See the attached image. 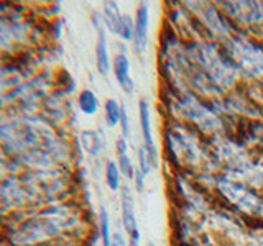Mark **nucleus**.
I'll use <instances>...</instances> for the list:
<instances>
[{"mask_svg": "<svg viewBox=\"0 0 263 246\" xmlns=\"http://www.w3.org/2000/svg\"><path fill=\"white\" fill-rule=\"evenodd\" d=\"M186 53L189 61L211 80V84L219 92L222 89H230L235 86L240 77L237 66L227 56L226 49L220 48L217 43L197 39L186 45Z\"/></svg>", "mask_w": 263, "mask_h": 246, "instance_id": "f257e3e1", "label": "nucleus"}, {"mask_svg": "<svg viewBox=\"0 0 263 246\" xmlns=\"http://www.w3.org/2000/svg\"><path fill=\"white\" fill-rule=\"evenodd\" d=\"M145 246H156V244H155V243H153V241H148V243H146V244H145Z\"/></svg>", "mask_w": 263, "mask_h": 246, "instance_id": "a878e982", "label": "nucleus"}, {"mask_svg": "<svg viewBox=\"0 0 263 246\" xmlns=\"http://www.w3.org/2000/svg\"><path fill=\"white\" fill-rule=\"evenodd\" d=\"M99 238L102 246H112V230H110V217L105 209L99 212Z\"/></svg>", "mask_w": 263, "mask_h": 246, "instance_id": "2eb2a0df", "label": "nucleus"}, {"mask_svg": "<svg viewBox=\"0 0 263 246\" xmlns=\"http://www.w3.org/2000/svg\"><path fill=\"white\" fill-rule=\"evenodd\" d=\"M117 164H119V169L122 172V177H125L127 180H134L135 176V164L134 161L130 159L128 154H119L117 156Z\"/></svg>", "mask_w": 263, "mask_h": 246, "instance_id": "f3484780", "label": "nucleus"}, {"mask_svg": "<svg viewBox=\"0 0 263 246\" xmlns=\"http://www.w3.org/2000/svg\"><path fill=\"white\" fill-rule=\"evenodd\" d=\"M78 107L84 115H96L99 110V98L90 89H82L78 95Z\"/></svg>", "mask_w": 263, "mask_h": 246, "instance_id": "f8f14e48", "label": "nucleus"}, {"mask_svg": "<svg viewBox=\"0 0 263 246\" xmlns=\"http://www.w3.org/2000/svg\"><path fill=\"white\" fill-rule=\"evenodd\" d=\"M137 168L143 172V174L148 177L152 174V171L155 169V164H153V161H152V156L148 154V151H146V148L142 145L137 150Z\"/></svg>", "mask_w": 263, "mask_h": 246, "instance_id": "dca6fc26", "label": "nucleus"}, {"mask_svg": "<svg viewBox=\"0 0 263 246\" xmlns=\"http://www.w3.org/2000/svg\"><path fill=\"white\" fill-rule=\"evenodd\" d=\"M96 66H97V71L101 72L102 76H109V72L112 71V61L109 56V46H107V36H105L104 28H99V35H97Z\"/></svg>", "mask_w": 263, "mask_h": 246, "instance_id": "9b49d317", "label": "nucleus"}, {"mask_svg": "<svg viewBox=\"0 0 263 246\" xmlns=\"http://www.w3.org/2000/svg\"><path fill=\"white\" fill-rule=\"evenodd\" d=\"M148 27H150V12L146 4H138L134 18V38L132 46L138 56H143L148 48Z\"/></svg>", "mask_w": 263, "mask_h": 246, "instance_id": "0eeeda50", "label": "nucleus"}, {"mask_svg": "<svg viewBox=\"0 0 263 246\" xmlns=\"http://www.w3.org/2000/svg\"><path fill=\"white\" fill-rule=\"evenodd\" d=\"M120 115H122V105L115 98H107L104 104L105 125L109 128H115L120 123Z\"/></svg>", "mask_w": 263, "mask_h": 246, "instance_id": "4468645a", "label": "nucleus"}, {"mask_svg": "<svg viewBox=\"0 0 263 246\" xmlns=\"http://www.w3.org/2000/svg\"><path fill=\"white\" fill-rule=\"evenodd\" d=\"M120 130H122V136L127 138L130 135V120H128V112L125 109V105H122V115H120Z\"/></svg>", "mask_w": 263, "mask_h": 246, "instance_id": "aec40b11", "label": "nucleus"}, {"mask_svg": "<svg viewBox=\"0 0 263 246\" xmlns=\"http://www.w3.org/2000/svg\"><path fill=\"white\" fill-rule=\"evenodd\" d=\"M102 20L107 30L120 36L123 41L134 38V18L127 13H122L120 7L115 2H105L102 5Z\"/></svg>", "mask_w": 263, "mask_h": 246, "instance_id": "423d86ee", "label": "nucleus"}, {"mask_svg": "<svg viewBox=\"0 0 263 246\" xmlns=\"http://www.w3.org/2000/svg\"><path fill=\"white\" fill-rule=\"evenodd\" d=\"M81 139H82V145H84V148L90 154H97L101 151V138H99L96 131H84Z\"/></svg>", "mask_w": 263, "mask_h": 246, "instance_id": "a211bd4d", "label": "nucleus"}, {"mask_svg": "<svg viewBox=\"0 0 263 246\" xmlns=\"http://www.w3.org/2000/svg\"><path fill=\"white\" fill-rule=\"evenodd\" d=\"M127 241H128V246H140V243H142V233H140V228L127 235Z\"/></svg>", "mask_w": 263, "mask_h": 246, "instance_id": "4be33fe9", "label": "nucleus"}, {"mask_svg": "<svg viewBox=\"0 0 263 246\" xmlns=\"http://www.w3.org/2000/svg\"><path fill=\"white\" fill-rule=\"evenodd\" d=\"M105 184L112 192H119L122 189V172L117 161H107L105 164Z\"/></svg>", "mask_w": 263, "mask_h": 246, "instance_id": "ddd939ff", "label": "nucleus"}, {"mask_svg": "<svg viewBox=\"0 0 263 246\" xmlns=\"http://www.w3.org/2000/svg\"><path fill=\"white\" fill-rule=\"evenodd\" d=\"M115 151L119 154H128V143H127V138L119 136L117 141H115Z\"/></svg>", "mask_w": 263, "mask_h": 246, "instance_id": "412c9836", "label": "nucleus"}, {"mask_svg": "<svg viewBox=\"0 0 263 246\" xmlns=\"http://www.w3.org/2000/svg\"><path fill=\"white\" fill-rule=\"evenodd\" d=\"M112 72L119 86L125 94L132 95L135 92V82L130 76V59L125 53H117L112 59Z\"/></svg>", "mask_w": 263, "mask_h": 246, "instance_id": "9d476101", "label": "nucleus"}, {"mask_svg": "<svg viewBox=\"0 0 263 246\" xmlns=\"http://www.w3.org/2000/svg\"><path fill=\"white\" fill-rule=\"evenodd\" d=\"M120 220L125 235L138 230V221H137V212H135V199L132 194L130 186H122L120 189Z\"/></svg>", "mask_w": 263, "mask_h": 246, "instance_id": "1a4fd4ad", "label": "nucleus"}, {"mask_svg": "<svg viewBox=\"0 0 263 246\" xmlns=\"http://www.w3.org/2000/svg\"><path fill=\"white\" fill-rule=\"evenodd\" d=\"M179 225L181 227H183V228H186V227H189V225H191V220H189V218H186V217H183V218H181L179 220ZM189 235L184 232L183 235H181V238H179V240H181V243H183V244H186V243H189V238H187Z\"/></svg>", "mask_w": 263, "mask_h": 246, "instance_id": "b1692460", "label": "nucleus"}, {"mask_svg": "<svg viewBox=\"0 0 263 246\" xmlns=\"http://www.w3.org/2000/svg\"><path fill=\"white\" fill-rule=\"evenodd\" d=\"M214 191L234 212L253 220H263V195L250 186L229 177H217L214 180Z\"/></svg>", "mask_w": 263, "mask_h": 246, "instance_id": "f03ea898", "label": "nucleus"}, {"mask_svg": "<svg viewBox=\"0 0 263 246\" xmlns=\"http://www.w3.org/2000/svg\"><path fill=\"white\" fill-rule=\"evenodd\" d=\"M219 10L237 27L247 30L263 27V4L261 2H219Z\"/></svg>", "mask_w": 263, "mask_h": 246, "instance_id": "39448f33", "label": "nucleus"}, {"mask_svg": "<svg viewBox=\"0 0 263 246\" xmlns=\"http://www.w3.org/2000/svg\"><path fill=\"white\" fill-rule=\"evenodd\" d=\"M138 117H140V130H142V136H143V146L146 148L148 154L152 156L155 168H158V148H156L153 139L152 115H150V109H148V102L145 98H140L138 102Z\"/></svg>", "mask_w": 263, "mask_h": 246, "instance_id": "6e6552de", "label": "nucleus"}, {"mask_svg": "<svg viewBox=\"0 0 263 246\" xmlns=\"http://www.w3.org/2000/svg\"><path fill=\"white\" fill-rule=\"evenodd\" d=\"M227 56L237 66L240 76L250 79H263V46L258 41L247 38L240 31L224 43Z\"/></svg>", "mask_w": 263, "mask_h": 246, "instance_id": "7ed1b4c3", "label": "nucleus"}, {"mask_svg": "<svg viewBox=\"0 0 263 246\" xmlns=\"http://www.w3.org/2000/svg\"><path fill=\"white\" fill-rule=\"evenodd\" d=\"M173 105H175L181 118L194 123L197 128L205 131V133H216L222 127V121L216 112L202 104V100H199L193 92H183L179 97H176V100H173Z\"/></svg>", "mask_w": 263, "mask_h": 246, "instance_id": "20e7f679", "label": "nucleus"}, {"mask_svg": "<svg viewBox=\"0 0 263 246\" xmlns=\"http://www.w3.org/2000/svg\"><path fill=\"white\" fill-rule=\"evenodd\" d=\"M134 189H135V192L138 194H142L145 191V187H146V176L143 174L142 171H140L138 168L135 169V176H134Z\"/></svg>", "mask_w": 263, "mask_h": 246, "instance_id": "6ab92c4d", "label": "nucleus"}, {"mask_svg": "<svg viewBox=\"0 0 263 246\" xmlns=\"http://www.w3.org/2000/svg\"><path fill=\"white\" fill-rule=\"evenodd\" d=\"M183 246H205V244H201V243H197V241H189V243H186Z\"/></svg>", "mask_w": 263, "mask_h": 246, "instance_id": "393cba45", "label": "nucleus"}, {"mask_svg": "<svg viewBox=\"0 0 263 246\" xmlns=\"http://www.w3.org/2000/svg\"><path fill=\"white\" fill-rule=\"evenodd\" d=\"M112 246H128L127 238L123 236L122 232H115V233H112Z\"/></svg>", "mask_w": 263, "mask_h": 246, "instance_id": "5701e85b", "label": "nucleus"}]
</instances>
